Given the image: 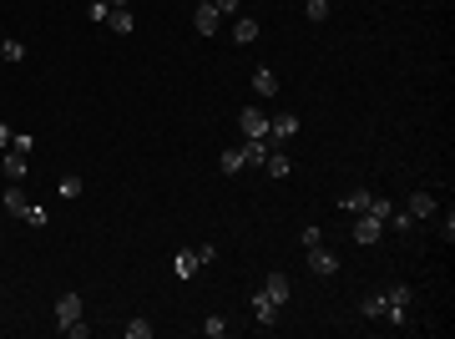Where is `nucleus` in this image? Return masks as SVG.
<instances>
[{
	"instance_id": "obj_1",
	"label": "nucleus",
	"mask_w": 455,
	"mask_h": 339,
	"mask_svg": "<svg viewBox=\"0 0 455 339\" xmlns=\"http://www.w3.org/2000/svg\"><path fill=\"white\" fill-rule=\"evenodd\" d=\"M405 304H410V289H405V284H394V289L384 294V314H379V319H389V324H405Z\"/></svg>"
},
{
	"instance_id": "obj_2",
	"label": "nucleus",
	"mask_w": 455,
	"mask_h": 339,
	"mask_svg": "<svg viewBox=\"0 0 455 339\" xmlns=\"http://www.w3.org/2000/svg\"><path fill=\"white\" fill-rule=\"evenodd\" d=\"M384 238V223L374 213H354V243H379Z\"/></svg>"
},
{
	"instance_id": "obj_3",
	"label": "nucleus",
	"mask_w": 455,
	"mask_h": 339,
	"mask_svg": "<svg viewBox=\"0 0 455 339\" xmlns=\"http://www.w3.org/2000/svg\"><path fill=\"white\" fill-rule=\"evenodd\" d=\"M0 167H6V178H11V183H21V178L31 173V152H21V147H6Z\"/></svg>"
},
{
	"instance_id": "obj_4",
	"label": "nucleus",
	"mask_w": 455,
	"mask_h": 339,
	"mask_svg": "<svg viewBox=\"0 0 455 339\" xmlns=\"http://www.w3.org/2000/svg\"><path fill=\"white\" fill-rule=\"evenodd\" d=\"M309 268H314L319 278H329V273H339V253L324 248V243H314V248H309Z\"/></svg>"
},
{
	"instance_id": "obj_5",
	"label": "nucleus",
	"mask_w": 455,
	"mask_h": 339,
	"mask_svg": "<svg viewBox=\"0 0 455 339\" xmlns=\"http://www.w3.org/2000/svg\"><path fill=\"white\" fill-rule=\"evenodd\" d=\"M238 152H243V167H263V157L273 152V142H268V137H248Z\"/></svg>"
},
{
	"instance_id": "obj_6",
	"label": "nucleus",
	"mask_w": 455,
	"mask_h": 339,
	"mask_svg": "<svg viewBox=\"0 0 455 339\" xmlns=\"http://www.w3.org/2000/svg\"><path fill=\"white\" fill-rule=\"evenodd\" d=\"M273 319H278V304L258 289V294H253V324H258V329H273Z\"/></svg>"
},
{
	"instance_id": "obj_7",
	"label": "nucleus",
	"mask_w": 455,
	"mask_h": 339,
	"mask_svg": "<svg viewBox=\"0 0 455 339\" xmlns=\"http://www.w3.org/2000/svg\"><path fill=\"white\" fill-rule=\"evenodd\" d=\"M238 127L248 132V137H268V117L258 106H243V117H238Z\"/></svg>"
},
{
	"instance_id": "obj_8",
	"label": "nucleus",
	"mask_w": 455,
	"mask_h": 339,
	"mask_svg": "<svg viewBox=\"0 0 455 339\" xmlns=\"http://www.w3.org/2000/svg\"><path fill=\"white\" fill-rule=\"evenodd\" d=\"M294 132H299V117H289V111H283V117H268V142H283Z\"/></svg>"
},
{
	"instance_id": "obj_9",
	"label": "nucleus",
	"mask_w": 455,
	"mask_h": 339,
	"mask_svg": "<svg viewBox=\"0 0 455 339\" xmlns=\"http://www.w3.org/2000/svg\"><path fill=\"white\" fill-rule=\"evenodd\" d=\"M106 26L117 31V36H132V31H137V21H132V11H127V6H111V11H106Z\"/></svg>"
},
{
	"instance_id": "obj_10",
	"label": "nucleus",
	"mask_w": 455,
	"mask_h": 339,
	"mask_svg": "<svg viewBox=\"0 0 455 339\" xmlns=\"http://www.w3.org/2000/svg\"><path fill=\"white\" fill-rule=\"evenodd\" d=\"M71 319H81V294H61L56 299V324H71Z\"/></svg>"
},
{
	"instance_id": "obj_11",
	"label": "nucleus",
	"mask_w": 455,
	"mask_h": 339,
	"mask_svg": "<svg viewBox=\"0 0 455 339\" xmlns=\"http://www.w3.org/2000/svg\"><path fill=\"white\" fill-rule=\"evenodd\" d=\"M193 26H198L203 36H218V31H223V16H218L213 6H198V16H193Z\"/></svg>"
},
{
	"instance_id": "obj_12",
	"label": "nucleus",
	"mask_w": 455,
	"mask_h": 339,
	"mask_svg": "<svg viewBox=\"0 0 455 339\" xmlns=\"http://www.w3.org/2000/svg\"><path fill=\"white\" fill-rule=\"evenodd\" d=\"M263 294H268L273 304H289V278H283V273H268V278H263Z\"/></svg>"
},
{
	"instance_id": "obj_13",
	"label": "nucleus",
	"mask_w": 455,
	"mask_h": 339,
	"mask_svg": "<svg viewBox=\"0 0 455 339\" xmlns=\"http://www.w3.org/2000/svg\"><path fill=\"white\" fill-rule=\"evenodd\" d=\"M233 41H238V46H253V41H258V21H253V16H238V21H233Z\"/></svg>"
},
{
	"instance_id": "obj_14",
	"label": "nucleus",
	"mask_w": 455,
	"mask_h": 339,
	"mask_svg": "<svg viewBox=\"0 0 455 339\" xmlns=\"http://www.w3.org/2000/svg\"><path fill=\"white\" fill-rule=\"evenodd\" d=\"M263 167H268V178H289V173H294V162H289V157H283L278 147H273V152L263 157Z\"/></svg>"
},
{
	"instance_id": "obj_15",
	"label": "nucleus",
	"mask_w": 455,
	"mask_h": 339,
	"mask_svg": "<svg viewBox=\"0 0 455 339\" xmlns=\"http://www.w3.org/2000/svg\"><path fill=\"white\" fill-rule=\"evenodd\" d=\"M253 91H258V96H278V76H273L268 66H258V71H253Z\"/></svg>"
},
{
	"instance_id": "obj_16",
	"label": "nucleus",
	"mask_w": 455,
	"mask_h": 339,
	"mask_svg": "<svg viewBox=\"0 0 455 339\" xmlns=\"http://www.w3.org/2000/svg\"><path fill=\"white\" fill-rule=\"evenodd\" d=\"M0 203H6V213H16V218H26V208H31V198H26L21 188H11V193L0 198Z\"/></svg>"
},
{
	"instance_id": "obj_17",
	"label": "nucleus",
	"mask_w": 455,
	"mask_h": 339,
	"mask_svg": "<svg viewBox=\"0 0 455 339\" xmlns=\"http://www.w3.org/2000/svg\"><path fill=\"white\" fill-rule=\"evenodd\" d=\"M339 208H344V213H364V208H369V193L354 188V193H344V203H339Z\"/></svg>"
},
{
	"instance_id": "obj_18",
	"label": "nucleus",
	"mask_w": 455,
	"mask_h": 339,
	"mask_svg": "<svg viewBox=\"0 0 455 339\" xmlns=\"http://www.w3.org/2000/svg\"><path fill=\"white\" fill-rule=\"evenodd\" d=\"M410 213H415V218H430V213H435V198H430V193H410Z\"/></svg>"
},
{
	"instance_id": "obj_19",
	"label": "nucleus",
	"mask_w": 455,
	"mask_h": 339,
	"mask_svg": "<svg viewBox=\"0 0 455 339\" xmlns=\"http://www.w3.org/2000/svg\"><path fill=\"white\" fill-rule=\"evenodd\" d=\"M218 167H223L228 178H233V173H243V152H238V147H233V152H223V157H218Z\"/></svg>"
},
{
	"instance_id": "obj_20",
	"label": "nucleus",
	"mask_w": 455,
	"mask_h": 339,
	"mask_svg": "<svg viewBox=\"0 0 455 339\" xmlns=\"http://www.w3.org/2000/svg\"><path fill=\"white\" fill-rule=\"evenodd\" d=\"M384 223H394V228H400V233H410V228H415V223H420V218H415V213L405 208V213H389Z\"/></svg>"
},
{
	"instance_id": "obj_21",
	"label": "nucleus",
	"mask_w": 455,
	"mask_h": 339,
	"mask_svg": "<svg viewBox=\"0 0 455 339\" xmlns=\"http://www.w3.org/2000/svg\"><path fill=\"white\" fill-rule=\"evenodd\" d=\"M0 56L6 61H26V41H0Z\"/></svg>"
},
{
	"instance_id": "obj_22",
	"label": "nucleus",
	"mask_w": 455,
	"mask_h": 339,
	"mask_svg": "<svg viewBox=\"0 0 455 339\" xmlns=\"http://www.w3.org/2000/svg\"><path fill=\"white\" fill-rule=\"evenodd\" d=\"M364 213H374V218L384 223V218L394 213V203H389V198H374V193H369V208H364Z\"/></svg>"
},
{
	"instance_id": "obj_23",
	"label": "nucleus",
	"mask_w": 455,
	"mask_h": 339,
	"mask_svg": "<svg viewBox=\"0 0 455 339\" xmlns=\"http://www.w3.org/2000/svg\"><path fill=\"white\" fill-rule=\"evenodd\" d=\"M203 263H198V253H178V278H193Z\"/></svg>"
},
{
	"instance_id": "obj_24",
	"label": "nucleus",
	"mask_w": 455,
	"mask_h": 339,
	"mask_svg": "<svg viewBox=\"0 0 455 339\" xmlns=\"http://www.w3.org/2000/svg\"><path fill=\"white\" fill-rule=\"evenodd\" d=\"M359 309H364V319H379V314H384V294H364Z\"/></svg>"
},
{
	"instance_id": "obj_25",
	"label": "nucleus",
	"mask_w": 455,
	"mask_h": 339,
	"mask_svg": "<svg viewBox=\"0 0 455 339\" xmlns=\"http://www.w3.org/2000/svg\"><path fill=\"white\" fill-rule=\"evenodd\" d=\"M26 223H31V228H46V223H51V213H46L41 203H31V208H26Z\"/></svg>"
},
{
	"instance_id": "obj_26",
	"label": "nucleus",
	"mask_w": 455,
	"mask_h": 339,
	"mask_svg": "<svg viewBox=\"0 0 455 339\" xmlns=\"http://www.w3.org/2000/svg\"><path fill=\"white\" fill-rule=\"evenodd\" d=\"M203 334H208V339H223V334H228V319H223V314H213V319L203 324Z\"/></svg>"
},
{
	"instance_id": "obj_27",
	"label": "nucleus",
	"mask_w": 455,
	"mask_h": 339,
	"mask_svg": "<svg viewBox=\"0 0 455 339\" xmlns=\"http://www.w3.org/2000/svg\"><path fill=\"white\" fill-rule=\"evenodd\" d=\"M127 339H152V324H147V319H132V324H127Z\"/></svg>"
},
{
	"instance_id": "obj_28",
	"label": "nucleus",
	"mask_w": 455,
	"mask_h": 339,
	"mask_svg": "<svg viewBox=\"0 0 455 339\" xmlns=\"http://www.w3.org/2000/svg\"><path fill=\"white\" fill-rule=\"evenodd\" d=\"M304 16H309V21H324V16H329V0H309Z\"/></svg>"
},
{
	"instance_id": "obj_29",
	"label": "nucleus",
	"mask_w": 455,
	"mask_h": 339,
	"mask_svg": "<svg viewBox=\"0 0 455 339\" xmlns=\"http://www.w3.org/2000/svg\"><path fill=\"white\" fill-rule=\"evenodd\" d=\"M106 11H111V6H106V0H91V6H86V16H91L96 26H106Z\"/></svg>"
},
{
	"instance_id": "obj_30",
	"label": "nucleus",
	"mask_w": 455,
	"mask_h": 339,
	"mask_svg": "<svg viewBox=\"0 0 455 339\" xmlns=\"http://www.w3.org/2000/svg\"><path fill=\"white\" fill-rule=\"evenodd\" d=\"M61 334H66V339H86V334H91V329H86V324H81V319H71V324H61Z\"/></svg>"
},
{
	"instance_id": "obj_31",
	"label": "nucleus",
	"mask_w": 455,
	"mask_h": 339,
	"mask_svg": "<svg viewBox=\"0 0 455 339\" xmlns=\"http://www.w3.org/2000/svg\"><path fill=\"white\" fill-rule=\"evenodd\" d=\"M238 6H243V0H213V11H218V16H238Z\"/></svg>"
},
{
	"instance_id": "obj_32",
	"label": "nucleus",
	"mask_w": 455,
	"mask_h": 339,
	"mask_svg": "<svg viewBox=\"0 0 455 339\" xmlns=\"http://www.w3.org/2000/svg\"><path fill=\"white\" fill-rule=\"evenodd\" d=\"M299 243H304V248H314V243H324V233H319V228H314V223H309V228L299 233Z\"/></svg>"
},
{
	"instance_id": "obj_33",
	"label": "nucleus",
	"mask_w": 455,
	"mask_h": 339,
	"mask_svg": "<svg viewBox=\"0 0 455 339\" xmlns=\"http://www.w3.org/2000/svg\"><path fill=\"white\" fill-rule=\"evenodd\" d=\"M193 253H198V263H213V258H218V248H213V243H198Z\"/></svg>"
},
{
	"instance_id": "obj_34",
	"label": "nucleus",
	"mask_w": 455,
	"mask_h": 339,
	"mask_svg": "<svg viewBox=\"0 0 455 339\" xmlns=\"http://www.w3.org/2000/svg\"><path fill=\"white\" fill-rule=\"evenodd\" d=\"M11 142H16V132H11L6 122H0V147H11Z\"/></svg>"
},
{
	"instance_id": "obj_35",
	"label": "nucleus",
	"mask_w": 455,
	"mask_h": 339,
	"mask_svg": "<svg viewBox=\"0 0 455 339\" xmlns=\"http://www.w3.org/2000/svg\"><path fill=\"white\" fill-rule=\"evenodd\" d=\"M106 6H127V0H106Z\"/></svg>"
},
{
	"instance_id": "obj_36",
	"label": "nucleus",
	"mask_w": 455,
	"mask_h": 339,
	"mask_svg": "<svg viewBox=\"0 0 455 339\" xmlns=\"http://www.w3.org/2000/svg\"><path fill=\"white\" fill-rule=\"evenodd\" d=\"M198 6H213V0H198Z\"/></svg>"
}]
</instances>
